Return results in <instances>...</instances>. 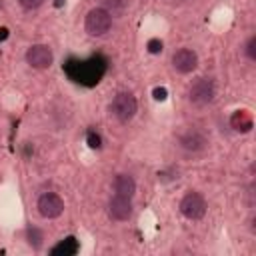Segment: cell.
Listing matches in <instances>:
<instances>
[{"instance_id":"1","label":"cell","mask_w":256,"mask_h":256,"mask_svg":"<svg viewBox=\"0 0 256 256\" xmlns=\"http://www.w3.org/2000/svg\"><path fill=\"white\" fill-rule=\"evenodd\" d=\"M84 28L90 36H104L112 28V14L102 6L92 8L84 18Z\"/></svg>"},{"instance_id":"2","label":"cell","mask_w":256,"mask_h":256,"mask_svg":"<svg viewBox=\"0 0 256 256\" xmlns=\"http://www.w3.org/2000/svg\"><path fill=\"white\" fill-rule=\"evenodd\" d=\"M214 96H216V86H214V82H212L210 78H206V76L196 78V80L190 84V88H188V98H190V102L196 104V106H206V104H210V102L214 100Z\"/></svg>"},{"instance_id":"3","label":"cell","mask_w":256,"mask_h":256,"mask_svg":"<svg viewBox=\"0 0 256 256\" xmlns=\"http://www.w3.org/2000/svg\"><path fill=\"white\" fill-rule=\"evenodd\" d=\"M110 110L120 122H128V120L134 118V114L138 110V104H136V98L130 92H118L114 96L112 104H110Z\"/></svg>"},{"instance_id":"4","label":"cell","mask_w":256,"mask_h":256,"mask_svg":"<svg viewBox=\"0 0 256 256\" xmlns=\"http://www.w3.org/2000/svg\"><path fill=\"white\" fill-rule=\"evenodd\" d=\"M180 212L188 220H200L206 214V200L198 192H188L180 200Z\"/></svg>"},{"instance_id":"5","label":"cell","mask_w":256,"mask_h":256,"mask_svg":"<svg viewBox=\"0 0 256 256\" xmlns=\"http://www.w3.org/2000/svg\"><path fill=\"white\" fill-rule=\"evenodd\" d=\"M36 208H38V214H40L42 218L52 220V218H58V216L64 212V200H62L58 194H54V192H44V194L38 198Z\"/></svg>"},{"instance_id":"6","label":"cell","mask_w":256,"mask_h":256,"mask_svg":"<svg viewBox=\"0 0 256 256\" xmlns=\"http://www.w3.org/2000/svg\"><path fill=\"white\" fill-rule=\"evenodd\" d=\"M26 62L36 70H46L54 62V54L46 44H32L26 50Z\"/></svg>"},{"instance_id":"7","label":"cell","mask_w":256,"mask_h":256,"mask_svg":"<svg viewBox=\"0 0 256 256\" xmlns=\"http://www.w3.org/2000/svg\"><path fill=\"white\" fill-rule=\"evenodd\" d=\"M108 216L116 222H126L132 216V198L114 194L108 202Z\"/></svg>"},{"instance_id":"8","label":"cell","mask_w":256,"mask_h":256,"mask_svg":"<svg viewBox=\"0 0 256 256\" xmlns=\"http://www.w3.org/2000/svg\"><path fill=\"white\" fill-rule=\"evenodd\" d=\"M172 66L180 74H190L198 66V54L190 48H180L172 54Z\"/></svg>"},{"instance_id":"9","label":"cell","mask_w":256,"mask_h":256,"mask_svg":"<svg viewBox=\"0 0 256 256\" xmlns=\"http://www.w3.org/2000/svg\"><path fill=\"white\" fill-rule=\"evenodd\" d=\"M178 144L188 152H200L208 146V138L204 132H200L196 128H188L178 136Z\"/></svg>"},{"instance_id":"10","label":"cell","mask_w":256,"mask_h":256,"mask_svg":"<svg viewBox=\"0 0 256 256\" xmlns=\"http://www.w3.org/2000/svg\"><path fill=\"white\" fill-rule=\"evenodd\" d=\"M112 188H114V194L132 198L134 192H136V182L130 174H116V178L112 182Z\"/></svg>"},{"instance_id":"11","label":"cell","mask_w":256,"mask_h":256,"mask_svg":"<svg viewBox=\"0 0 256 256\" xmlns=\"http://www.w3.org/2000/svg\"><path fill=\"white\" fill-rule=\"evenodd\" d=\"M252 124H254V120H252V114H250L248 110H236V112L230 116V126H232L236 132L246 134V132L252 130Z\"/></svg>"},{"instance_id":"12","label":"cell","mask_w":256,"mask_h":256,"mask_svg":"<svg viewBox=\"0 0 256 256\" xmlns=\"http://www.w3.org/2000/svg\"><path fill=\"white\" fill-rule=\"evenodd\" d=\"M76 250H78L76 240H74L72 236H68L66 240H62L58 246H54V248H52V254H74Z\"/></svg>"},{"instance_id":"13","label":"cell","mask_w":256,"mask_h":256,"mask_svg":"<svg viewBox=\"0 0 256 256\" xmlns=\"http://www.w3.org/2000/svg\"><path fill=\"white\" fill-rule=\"evenodd\" d=\"M26 240H28V244H30L32 248H40V246H42V240H44V236H42V232H40L38 228L30 226V228L26 230Z\"/></svg>"},{"instance_id":"14","label":"cell","mask_w":256,"mask_h":256,"mask_svg":"<svg viewBox=\"0 0 256 256\" xmlns=\"http://www.w3.org/2000/svg\"><path fill=\"white\" fill-rule=\"evenodd\" d=\"M98 2L102 4V8H106L110 12V10H122L128 0H98Z\"/></svg>"},{"instance_id":"15","label":"cell","mask_w":256,"mask_h":256,"mask_svg":"<svg viewBox=\"0 0 256 256\" xmlns=\"http://www.w3.org/2000/svg\"><path fill=\"white\" fill-rule=\"evenodd\" d=\"M244 54L248 60H256V36H250L246 46H244Z\"/></svg>"},{"instance_id":"16","label":"cell","mask_w":256,"mask_h":256,"mask_svg":"<svg viewBox=\"0 0 256 256\" xmlns=\"http://www.w3.org/2000/svg\"><path fill=\"white\" fill-rule=\"evenodd\" d=\"M86 142H88V146H90V148H100V146H102L100 134H98V132H94V130H88V134H86Z\"/></svg>"},{"instance_id":"17","label":"cell","mask_w":256,"mask_h":256,"mask_svg":"<svg viewBox=\"0 0 256 256\" xmlns=\"http://www.w3.org/2000/svg\"><path fill=\"white\" fill-rule=\"evenodd\" d=\"M18 2H20V6L24 10H36V8H40L44 4V0H18Z\"/></svg>"},{"instance_id":"18","label":"cell","mask_w":256,"mask_h":256,"mask_svg":"<svg viewBox=\"0 0 256 256\" xmlns=\"http://www.w3.org/2000/svg\"><path fill=\"white\" fill-rule=\"evenodd\" d=\"M146 48H148L150 54H158V52H162V42L158 38H152V40H148Z\"/></svg>"},{"instance_id":"19","label":"cell","mask_w":256,"mask_h":256,"mask_svg":"<svg viewBox=\"0 0 256 256\" xmlns=\"http://www.w3.org/2000/svg\"><path fill=\"white\" fill-rule=\"evenodd\" d=\"M166 98V88H156L154 90V100H164Z\"/></svg>"},{"instance_id":"20","label":"cell","mask_w":256,"mask_h":256,"mask_svg":"<svg viewBox=\"0 0 256 256\" xmlns=\"http://www.w3.org/2000/svg\"><path fill=\"white\" fill-rule=\"evenodd\" d=\"M8 36V30L6 28H0V38H6Z\"/></svg>"}]
</instances>
